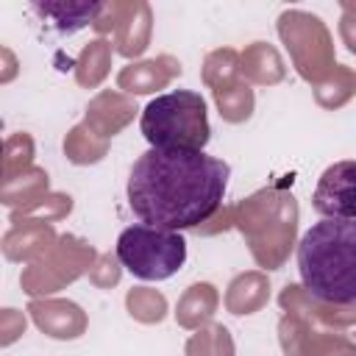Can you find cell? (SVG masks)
Returning a JSON list of instances; mask_svg holds the SVG:
<instances>
[{"label":"cell","mask_w":356,"mask_h":356,"mask_svg":"<svg viewBox=\"0 0 356 356\" xmlns=\"http://www.w3.org/2000/svg\"><path fill=\"white\" fill-rule=\"evenodd\" d=\"M142 136L159 150H203L211 139L209 106L200 92L172 89L153 97L139 120Z\"/></svg>","instance_id":"3957f363"},{"label":"cell","mask_w":356,"mask_h":356,"mask_svg":"<svg viewBox=\"0 0 356 356\" xmlns=\"http://www.w3.org/2000/svg\"><path fill=\"white\" fill-rule=\"evenodd\" d=\"M314 211L334 220H356V161H334L323 170L314 195H312Z\"/></svg>","instance_id":"5b68a950"},{"label":"cell","mask_w":356,"mask_h":356,"mask_svg":"<svg viewBox=\"0 0 356 356\" xmlns=\"http://www.w3.org/2000/svg\"><path fill=\"white\" fill-rule=\"evenodd\" d=\"M31 11L39 14L44 22L56 25L61 33H72L78 28H83L86 22H92L100 11L103 3H31Z\"/></svg>","instance_id":"8992f818"},{"label":"cell","mask_w":356,"mask_h":356,"mask_svg":"<svg viewBox=\"0 0 356 356\" xmlns=\"http://www.w3.org/2000/svg\"><path fill=\"white\" fill-rule=\"evenodd\" d=\"M117 259L131 275L142 281H164L184 267L186 242L178 231H164L136 222L120 234Z\"/></svg>","instance_id":"277c9868"},{"label":"cell","mask_w":356,"mask_h":356,"mask_svg":"<svg viewBox=\"0 0 356 356\" xmlns=\"http://www.w3.org/2000/svg\"><path fill=\"white\" fill-rule=\"evenodd\" d=\"M298 273L314 300L356 303V220L323 217L298 242Z\"/></svg>","instance_id":"7a4b0ae2"},{"label":"cell","mask_w":356,"mask_h":356,"mask_svg":"<svg viewBox=\"0 0 356 356\" xmlns=\"http://www.w3.org/2000/svg\"><path fill=\"white\" fill-rule=\"evenodd\" d=\"M228 161L206 150H145L128 175V206L145 225L184 231L206 222L225 197Z\"/></svg>","instance_id":"6da1fadb"}]
</instances>
